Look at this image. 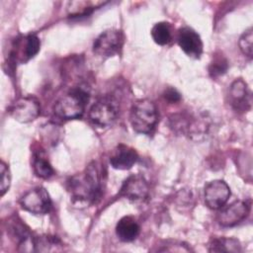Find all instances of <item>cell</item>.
Segmentation results:
<instances>
[{"label": "cell", "instance_id": "cell-1", "mask_svg": "<svg viewBox=\"0 0 253 253\" xmlns=\"http://www.w3.org/2000/svg\"><path fill=\"white\" fill-rule=\"evenodd\" d=\"M105 171L97 161H92L86 168L67 180L66 189L77 203H95L102 195Z\"/></svg>", "mask_w": 253, "mask_h": 253}, {"label": "cell", "instance_id": "cell-2", "mask_svg": "<svg viewBox=\"0 0 253 253\" xmlns=\"http://www.w3.org/2000/svg\"><path fill=\"white\" fill-rule=\"evenodd\" d=\"M89 93L82 86H75L62 95L53 105V114L61 120H75L83 116Z\"/></svg>", "mask_w": 253, "mask_h": 253}, {"label": "cell", "instance_id": "cell-3", "mask_svg": "<svg viewBox=\"0 0 253 253\" xmlns=\"http://www.w3.org/2000/svg\"><path fill=\"white\" fill-rule=\"evenodd\" d=\"M158 122L156 105L149 99L135 101L130 109L129 123L134 131L149 134L153 131Z\"/></svg>", "mask_w": 253, "mask_h": 253}, {"label": "cell", "instance_id": "cell-4", "mask_svg": "<svg viewBox=\"0 0 253 253\" xmlns=\"http://www.w3.org/2000/svg\"><path fill=\"white\" fill-rule=\"evenodd\" d=\"M119 115V103L114 97L104 96L95 102L88 112L89 121L96 126H112Z\"/></svg>", "mask_w": 253, "mask_h": 253}, {"label": "cell", "instance_id": "cell-5", "mask_svg": "<svg viewBox=\"0 0 253 253\" xmlns=\"http://www.w3.org/2000/svg\"><path fill=\"white\" fill-rule=\"evenodd\" d=\"M125 35L121 30L110 29L100 34L93 43V52L101 57H111L121 52Z\"/></svg>", "mask_w": 253, "mask_h": 253}, {"label": "cell", "instance_id": "cell-6", "mask_svg": "<svg viewBox=\"0 0 253 253\" xmlns=\"http://www.w3.org/2000/svg\"><path fill=\"white\" fill-rule=\"evenodd\" d=\"M21 207L35 214H45L51 209V200L47 191L42 187H37L28 191L20 199Z\"/></svg>", "mask_w": 253, "mask_h": 253}, {"label": "cell", "instance_id": "cell-7", "mask_svg": "<svg viewBox=\"0 0 253 253\" xmlns=\"http://www.w3.org/2000/svg\"><path fill=\"white\" fill-rule=\"evenodd\" d=\"M40 113V103L34 97L19 98L10 108V114L14 120L23 124L35 121Z\"/></svg>", "mask_w": 253, "mask_h": 253}, {"label": "cell", "instance_id": "cell-8", "mask_svg": "<svg viewBox=\"0 0 253 253\" xmlns=\"http://www.w3.org/2000/svg\"><path fill=\"white\" fill-rule=\"evenodd\" d=\"M149 185L140 174L128 176L123 183L119 195L130 201H143L148 197Z\"/></svg>", "mask_w": 253, "mask_h": 253}, {"label": "cell", "instance_id": "cell-9", "mask_svg": "<svg viewBox=\"0 0 253 253\" xmlns=\"http://www.w3.org/2000/svg\"><path fill=\"white\" fill-rule=\"evenodd\" d=\"M41 41L36 35H28L23 38L17 39L13 44L11 57L13 60L24 63L40 51Z\"/></svg>", "mask_w": 253, "mask_h": 253}, {"label": "cell", "instance_id": "cell-10", "mask_svg": "<svg viewBox=\"0 0 253 253\" xmlns=\"http://www.w3.org/2000/svg\"><path fill=\"white\" fill-rule=\"evenodd\" d=\"M205 203L211 210L222 208L230 197V188L222 180H213L205 187Z\"/></svg>", "mask_w": 253, "mask_h": 253}, {"label": "cell", "instance_id": "cell-11", "mask_svg": "<svg viewBox=\"0 0 253 253\" xmlns=\"http://www.w3.org/2000/svg\"><path fill=\"white\" fill-rule=\"evenodd\" d=\"M249 211L250 203L246 201H235L219 211L217 221L224 227L234 226L245 219L249 214Z\"/></svg>", "mask_w": 253, "mask_h": 253}, {"label": "cell", "instance_id": "cell-12", "mask_svg": "<svg viewBox=\"0 0 253 253\" xmlns=\"http://www.w3.org/2000/svg\"><path fill=\"white\" fill-rule=\"evenodd\" d=\"M177 41L181 49L188 56L200 58L203 52V42L196 31L189 27L181 28L178 33Z\"/></svg>", "mask_w": 253, "mask_h": 253}, {"label": "cell", "instance_id": "cell-13", "mask_svg": "<svg viewBox=\"0 0 253 253\" xmlns=\"http://www.w3.org/2000/svg\"><path fill=\"white\" fill-rule=\"evenodd\" d=\"M229 103L237 112H246L251 107V93L244 80L235 79L229 88Z\"/></svg>", "mask_w": 253, "mask_h": 253}, {"label": "cell", "instance_id": "cell-14", "mask_svg": "<svg viewBox=\"0 0 253 253\" xmlns=\"http://www.w3.org/2000/svg\"><path fill=\"white\" fill-rule=\"evenodd\" d=\"M138 160L136 150L126 144H119L110 156V164L118 170H128Z\"/></svg>", "mask_w": 253, "mask_h": 253}, {"label": "cell", "instance_id": "cell-15", "mask_svg": "<svg viewBox=\"0 0 253 253\" xmlns=\"http://www.w3.org/2000/svg\"><path fill=\"white\" fill-rule=\"evenodd\" d=\"M140 226L136 219L130 215L122 217L116 225V234L124 242H130L139 235Z\"/></svg>", "mask_w": 253, "mask_h": 253}, {"label": "cell", "instance_id": "cell-16", "mask_svg": "<svg viewBox=\"0 0 253 253\" xmlns=\"http://www.w3.org/2000/svg\"><path fill=\"white\" fill-rule=\"evenodd\" d=\"M208 250L210 252H242L240 242L232 237H214L210 243Z\"/></svg>", "mask_w": 253, "mask_h": 253}, {"label": "cell", "instance_id": "cell-17", "mask_svg": "<svg viewBox=\"0 0 253 253\" xmlns=\"http://www.w3.org/2000/svg\"><path fill=\"white\" fill-rule=\"evenodd\" d=\"M33 170L36 176L48 179L54 174V170L42 152H36L33 158Z\"/></svg>", "mask_w": 253, "mask_h": 253}, {"label": "cell", "instance_id": "cell-18", "mask_svg": "<svg viewBox=\"0 0 253 253\" xmlns=\"http://www.w3.org/2000/svg\"><path fill=\"white\" fill-rule=\"evenodd\" d=\"M62 242L56 236L41 235L34 237V251L50 252L61 250Z\"/></svg>", "mask_w": 253, "mask_h": 253}, {"label": "cell", "instance_id": "cell-19", "mask_svg": "<svg viewBox=\"0 0 253 253\" xmlns=\"http://www.w3.org/2000/svg\"><path fill=\"white\" fill-rule=\"evenodd\" d=\"M151 37L159 45H166L172 40L171 26L167 22L156 23L151 29Z\"/></svg>", "mask_w": 253, "mask_h": 253}, {"label": "cell", "instance_id": "cell-20", "mask_svg": "<svg viewBox=\"0 0 253 253\" xmlns=\"http://www.w3.org/2000/svg\"><path fill=\"white\" fill-rule=\"evenodd\" d=\"M252 42H253V30L250 27L248 30H246L240 37L238 44L239 48L242 51L244 55L247 57L251 58L252 53H253V47H252Z\"/></svg>", "mask_w": 253, "mask_h": 253}, {"label": "cell", "instance_id": "cell-21", "mask_svg": "<svg viewBox=\"0 0 253 253\" xmlns=\"http://www.w3.org/2000/svg\"><path fill=\"white\" fill-rule=\"evenodd\" d=\"M96 7H97L96 4H93L91 2L74 1V2H69L68 11H69V14L72 16H81V15L88 14Z\"/></svg>", "mask_w": 253, "mask_h": 253}, {"label": "cell", "instance_id": "cell-22", "mask_svg": "<svg viewBox=\"0 0 253 253\" xmlns=\"http://www.w3.org/2000/svg\"><path fill=\"white\" fill-rule=\"evenodd\" d=\"M228 68V63L223 55L215 56L210 64L209 72L211 77H217L226 72Z\"/></svg>", "mask_w": 253, "mask_h": 253}, {"label": "cell", "instance_id": "cell-23", "mask_svg": "<svg viewBox=\"0 0 253 253\" xmlns=\"http://www.w3.org/2000/svg\"><path fill=\"white\" fill-rule=\"evenodd\" d=\"M0 172H1L0 194H1V196H4V194L9 190L10 184H11V175H10L9 167L6 165V163L4 161H1Z\"/></svg>", "mask_w": 253, "mask_h": 253}, {"label": "cell", "instance_id": "cell-24", "mask_svg": "<svg viewBox=\"0 0 253 253\" xmlns=\"http://www.w3.org/2000/svg\"><path fill=\"white\" fill-rule=\"evenodd\" d=\"M164 99L170 104L177 103L181 100V94L175 88H167L163 93Z\"/></svg>", "mask_w": 253, "mask_h": 253}]
</instances>
